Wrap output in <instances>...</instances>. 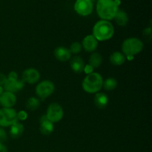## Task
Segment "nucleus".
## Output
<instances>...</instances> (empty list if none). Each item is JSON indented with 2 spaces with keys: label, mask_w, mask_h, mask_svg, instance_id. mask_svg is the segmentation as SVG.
<instances>
[{
  "label": "nucleus",
  "mask_w": 152,
  "mask_h": 152,
  "mask_svg": "<svg viewBox=\"0 0 152 152\" xmlns=\"http://www.w3.org/2000/svg\"><path fill=\"white\" fill-rule=\"evenodd\" d=\"M82 47L87 52H94L98 46V41L93 35H88L82 42Z\"/></svg>",
  "instance_id": "obj_12"
},
{
  "label": "nucleus",
  "mask_w": 152,
  "mask_h": 152,
  "mask_svg": "<svg viewBox=\"0 0 152 152\" xmlns=\"http://www.w3.org/2000/svg\"><path fill=\"white\" fill-rule=\"evenodd\" d=\"M40 106V101L37 97H30L26 102L27 109L30 111H35Z\"/></svg>",
  "instance_id": "obj_21"
},
{
  "label": "nucleus",
  "mask_w": 152,
  "mask_h": 152,
  "mask_svg": "<svg viewBox=\"0 0 152 152\" xmlns=\"http://www.w3.org/2000/svg\"><path fill=\"white\" fill-rule=\"evenodd\" d=\"M28 118V114L25 111H20L17 112V120H25Z\"/></svg>",
  "instance_id": "obj_24"
},
{
  "label": "nucleus",
  "mask_w": 152,
  "mask_h": 152,
  "mask_svg": "<svg viewBox=\"0 0 152 152\" xmlns=\"http://www.w3.org/2000/svg\"><path fill=\"white\" fill-rule=\"evenodd\" d=\"M6 80H7V77L4 74L0 73V86H3V85L5 83Z\"/></svg>",
  "instance_id": "obj_26"
},
{
  "label": "nucleus",
  "mask_w": 152,
  "mask_h": 152,
  "mask_svg": "<svg viewBox=\"0 0 152 152\" xmlns=\"http://www.w3.org/2000/svg\"><path fill=\"white\" fill-rule=\"evenodd\" d=\"M90 1H92V2H94V1H96V0H90Z\"/></svg>",
  "instance_id": "obj_32"
},
{
  "label": "nucleus",
  "mask_w": 152,
  "mask_h": 152,
  "mask_svg": "<svg viewBox=\"0 0 152 152\" xmlns=\"http://www.w3.org/2000/svg\"><path fill=\"white\" fill-rule=\"evenodd\" d=\"M45 116L51 123H58L63 118V108L59 104L53 102L49 105Z\"/></svg>",
  "instance_id": "obj_6"
},
{
  "label": "nucleus",
  "mask_w": 152,
  "mask_h": 152,
  "mask_svg": "<svg viewBox=\"0 0 152 152\" xmlns=\"http://www.w3.org/2000/svg\"><path fill=\"white\" fill-rule=\"evenodd\" d=\"M70 65H71V68L73 71L77 73V74H80L84 71L85 66H86L83 58L78 56H75L72 59H71Z\"/></svg>",
  "instance_id": "obj_15"
},
{
  "label": "nucleus",
  "mask_w": 152,
  "mask_h": 152,
  "mask_svg": "<svg viewBox=\"0 0 152 152\" xmlns=\"http://www.w3.org/2000/svg\"><path fill=\"white\" fill-rule=\"evenodd\" d=\"M114 28L112 24L106 20H99L93 28L92 35L97 41H106L114 36Z\"/></svg>",
  "instance_id": "obj_2"
},
{
  "label": "nucleus",
  "mask_w": 152,
  "mask_h": 152,
  "mask_svg": "<svg viewBox=\"0 0 152 152\" xmlns=\"http://www.w3.org/2000/svg\"><path fill=\"white\" fill-rule=\"evenodd\" d=\"M103 79L102 77L96 72L88 74L83 80L82 86L83 90L89 94H96L102 88Z\"/></svg>",
  "instance_id": "obj_3"
},
{
  "label": "nucleus",
  "mask_w": 152,
  "mask_h": 152,
  "mask_svg": "<svg viewBox=\"0 0 152 152\" xmlns=\"http://www.w3.org/2000/svg\"><path fill=\"white\" fill-rule=\"evenodd\" d=\"M7 140V134L3 129L0 128V142L4 143Z\"/></svg>",
  "instance_id": "obj_25"
},
{
  "label": "nucleus",
  "mask_w": 152,
  "mask_h": 152,
  "mask_svg": "<svg viewBox=\"0 0 152 152\" xmlns=\"http://www.w3.org/2000/svg\"><path fill=\"white\" fill-rule=\"evenodd\" d=\"M114 19L115 20L116 23L120 26H126L129 22V16L127 13L124 10H120V9L116 13Z\"/></svg>",
  "instance_id": "obj_19"
},
{
  "label": "nucleus",
  "mask_w": 152,
  "mask_h": 152,
  "mask_svg": "<svg viewBox=\"0 0 152 152\" xmlns=\"http://www.w3.org/2000/svg\"><path fill=\"white\" fill-rule=\"evenodd\" d=\"M0 152H7V147L2 142H0Z\"/></svg>",
  "instance_id": "obj_29"
},
{
  "label": "nucleus",
  "mask_w": 152,
  "mask_h": 152,
  "mask_svg": "<svg viewBox=\"0 0 152 152\" xmlns=\"http://www.w3.org/2000/svg\"><path fill=\"white\" fill-rule=\"evenodd\" d=\"M54 56L57 60L60 62H66L71 59V53L69 49L65 47L59 46L54 50Z\"/></svg>",
  "instance_id": "obj_13"
},
{
  "label": "nucleus",
  "mask_w": 152,
  "mask_h": 152,
  "mask_svg": "<svg viewBox=\"0 0 152 152\" xmlns=\"http://www.w3.org/2000/svg\"><path fill=\"white\" fill-rule=\"evenodd\" d=\"M144 34H145V36H149V37H151V28H145V29L144 30Z\"/></svg>",
  "instance_id": "obj_30"
},
{
  "label": "nucleus",
  "mask_w": 152,
  "mask_h": 152,
  "mask_svg": "<svg viewBox=\"0 0 152 152\" xmlns=\"http://www.w3.org/2000/svg\"><path fill=\"white\" fill-rule=\"evenodd\" d=\"M7 78H9V79H18L17 74H16V73L15 72V71H11V72H10V74H8V77H7Z\"/></svg>",
  "instance_id": "obj_27"
},
{
  "label": "nucleus",
  "mask_w": 152,
  "mask_h": 152,
  "mask_svg": "<svg viewBox=\"0 0 152 152\" xmlns=\"http://www.w3.org/2000/svg\"><path fill=\"white\" fill-rule=\"evenodd\" d=\"M102 56L100 53L97 52H94L91 55L89 58V64L90 66L93 68H97L102 65Z\"/></svg>",
  "instance_id": "obj_20"
},
{
  "label": "nucleus",
  "mask_w": 152,
  "mask_h": 152,
  "mask_svg": "<svg viewBox=\"0 0 152 152\" xmlns=\"http://www.w3.org/2000/svg\"><path fill=\"white\" fill-rule=\"evenodd\" d=\"M55 86L50 80H44L39 83L36 87V94L40 99H44L53 93Z\"/></svg>",
  "instance_id": "obj_7"
},
{
  "label": "nucleus",
  "mask_w": 152,
  "mask_h": 152,
  "mask_svg": "<svg viewBox=\"0 0 152 152\" xmlns=\"http://www.w3.org/2000/svg\"><path fill=\"white\" fill-rule=\"evenodd\" d=\"M144 47L142 40L137 37H130L124 40L122 44L123 53L128 57H133L140 53Z\"/></svg>",
  "instance_id": "obj_4"
},
{
  "label": "nucleus",
  "mask_w": 152,
  "mask_h": 152,
  "mask_svg": "<svg viewBox=\"0 0 152 152\" xmlns=\"http://www.w3.org/2000/svg\"><path fill=\"white\" fill-rule=\"evenodd\" d=\"M24 132V126L23 125L21 124V123H13L12 126H10V136L13 139H16V138L20 137L22 135Z\"/></svg>",
  "instance_id": "obj_18"
},
{
  "label": "nucleus",
  "mask_w": 152,
  "mask_h": 152,
  "mask_svg": "<svg viewBox=\"0 0 152 152\" xmlns=\"http://www.w3.org/2000/svg\"><path fill=\"white\" fill-rule=\"evenodd\" d=\"M117 81L113 77H109L107 78L102 83V87L106 91H113L117 88Z\"/></svg>",
  "instance_id": "obj_22"
},
{
  "label": "nucleus",
  "mask_w": 152,
  "mask_h": 152,
  "mask_svg": "<svg viewBox=\"0 0 152 152\" xmlns=\"http://www.w3.org/2000/svg\"><path fill=\"white\" fill-rule=\"evenodd\" d=\"M3 92H4V89H3V87H2V86H0V94H2Z\"/></svg>",
  "instance_id": "obj_31"
},
{
  "label": "nucleus",
  "mask_w": 152,
  "mask_h": 152,
  "mask_svg": "<svg viewBox=\"0 0 152 152\" xmlns=\"http://www.w3.org/2000/svg\"><path fill=\"white\" fill-rule=\"evenodd\" d=\"M18 122L17 112L13 108L0 109V126L9 127L13 123Z\"/></svg>",
  "instance_id": "obj_5"
},
{
  "label": "nucleus",
  "mask_w": 152,
  "mask_h": 152,
  "mask_svg": "<svg viewBox=\"0 0 152 152\" xmlns=\"http://www.w3.org/2000/svg\"><path fill=\"white\" fill-rule=\"evenodd\" d=\"M93 69L94 68H92L91 66H90L89 65H88L87 66H85V68H84V71H86V73H88V74H91V73L93 72Z\"/></svg>",
  "instance_id": "obj_28"
},
{
  "label": "nucleus",
  "mask_w": 152,
  "mask_h": 152,
  "mask_svg": "<svg viewBox=\"0 0 152 152\" xmlns=\"http://www.w3.org/2000/svg\"><path fill=\"white\" fill-rule=\"evenodd\" d=\"M25 86V83L22 80L18 79H9L7 78L5 83L3 85V89L5 91L10 93H16L22 90Z\"/></svg>",
  "instance_id": "obj_9"
},
{
  "label": "nucleus",
  "mask_w": 152,
  "mask_h": 152,
  "mask_svg": "<svg viewBox=\"0 0 152 152\" xmlns=\"http://www.w3.org/2000/svg\"><path fill=\"white\" fill-rule=\"evenodd\" d=\"M40 132L44 135H50L53 132L54 126L53 123H51L50 120H48L45 115H43L40 118Z\"/></svg>",
  "instance_id": "obj_14"
},
{
  "label": "nucleus",
  "mask_w": 152,
  "mask_h": 152,
  "mask_svg": "<svg viewBox=\"0 0 152 152\" xmlns=\"http://www.w3.org/2000/svg\"><path fill=\"white\" fill-rule=\"evenodd\" d=\"M82 45L81 43L79 42H74L71 45L69 49L71 53H74V54H77V53H80V51L82 50Z\"/></svg>",
  "instance_id": "obj_23"
},
{
  "label": "nucleus",
  "mask_w": 152,
  "mask_h": 152,
  "mask_svg": "<svg viewBox=\"0 0 152 152\" xmlns=\"http://www.w3.org/2000/svg\"><path fill=\"white\" fill-rule=\"evenodd\" d=\"M94 103L98 108H105L108 104V96L104 93H96L94 96Z\"/></svg>",
  "instance_id": "obj_16"
},
{
  "label": "nucleus",
  "mask_w": 152,
  "mask_h": 152,
  "mask_svg": "<svg viewBox=\"0 0 152 152\" xmlns=\"http://www.w3.org/2000/svg\"><path fill=\"white\" fill-rule=\"evenodd\" d=\"M120 0H98L96 2V12L102 20L114 19L119 10Z\"/></svg>",
  "instance_id": "obj_1"
},
{
  "label": "nucleus",
  "mask_w": 152,
  "mask_h": 152,
  "mask_svg": "<svg viewBox=\"0 0 152 152\" xmlns=\"http://www.w3.org/2000/svg\"><path fill=\"white\" fill-rule=\"evenodd\" d=\"M109 60L110 62L113 65L120 66V65L124 64V62H126V56L123 53H121V52H113L111 54V56H110Z\"/></svg>",
  "instance_id": "obj_17"
},
{
  "label": "nucleus",
  "mask_w": 152,
  "mask_h": 152,
  "mask_svg": "<svg viewBox=\"0 0 152 152\" xmlns=\"http://www.w3.org/2000/svg\"><path fill=\"white\" fill-rule=\"evenodd\" d=\"M40 80V73L36 68H27L22 73V81L28 84H35Z\"/></svg>",
  "instance_id": "obj_10"
},
{
  "label": "nucleus",
  "mask_w": 152,
  "mask_h": 152,
  "mask_svg": "<svg viewBox=\"0 0 152 152\" xmlns=\"http://www.w3.org/2000/svg\"><path fill=\"white\" fill-rule=\"evenodd\" d=\"M93 9L94 4L90 0H77L74 4V10L82 16H89Z\"/></svg>",
  "instance_id": "obj_8"
},
{
  "label": "nucleus",
  "mask_w": 152,
  "mask_h": 152,
  "mask_svg": "<svg viewBox=\"0 0 152 152\" xmlns=\"http://www.w3.org/2000/svg\"><path fill=\"white\" fill-rule=\"evenodd\" d=\"M16 96L15 94L4 91L0 94V105L5 108H11L16 105Z\"/></svg>",
  "instance_id": "obj_11"
}]
</instances>
